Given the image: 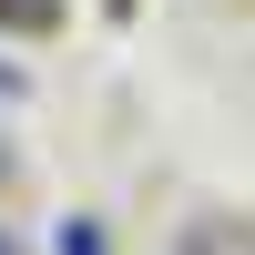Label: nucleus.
<instances>
[{"label": "nucleus", "mask_w": 255, "mask_h": 255, "mask_svg": "<svg viewBox=\"0 0 255 255\" xmlns=\"http://www.w3.org/2000/svg\"><path fill=\"white\" fill-rule=\"evenodd\" d=\"M51 255H102V225H92V215H72V225L51 235Z\"/></svg>", "instance_id": "1"}, {"label": "nucleus", "mask_w": 255, "mask_h": 255, "mask_svg": "<svg viewBox=\"0 0 255 255\" xmlns=\"http://www.w3.org/2000/svg\"><path fill=\"white\" fill-rule=\"evenodd\" d=\"M61 0H0V20H51Z\"/></svg>", "instance_id": "2"}, {"label": "nucleus", "mask_w": 255, "mask_h": 255, "mask_svg": "<svg viewBox=\"0 0 255 255\" xmlns=\"http://www.w3.org/2000/svg\"><path fill=\"white\" fill-rule=\"evenodd\" d=\"M0 255H10V235H0Z\"/></svg>", "instance_id": "3"}]
</instances>
